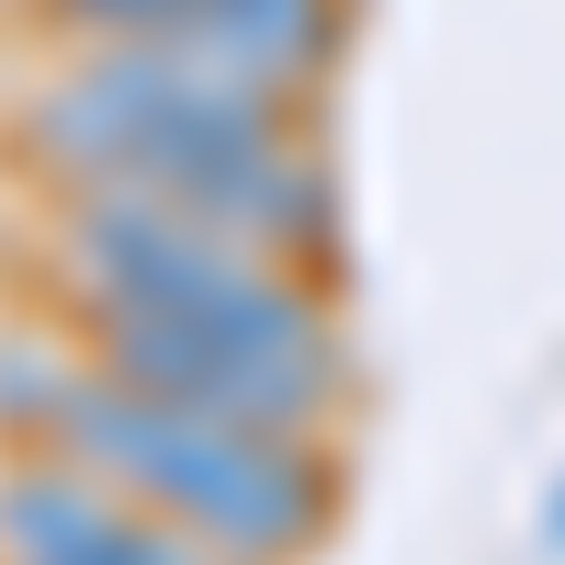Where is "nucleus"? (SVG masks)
Masks as SVG:
<instances>
[{
    "mask_svg": "<svg viewBox=\"0 0 565 565\" xmlns=\"http://www.w3.org/2000/svg\"><path fill=\"white\" fill-rule=\"evenodd\" d=\"M45 260H57L68 317H148V328H193V340H238V351L351 362L328 306H317V271L226 238L193 204L79 181L57 204V226H45Z\"/></svg>",
    "mask_w": 565,
    "mask_h": 565,
    "instance_id": "7ed1b4c3",
    "label": "nucleus"
},
{
    "mask_svg": "<svg viewBox=\"0 0 565 565\" xmlns=\"http://www.w3.org/2000/svg\"><path fill=\"white\" fill-rule=\"evenodd\" d=\"M532 543H543V565H565V476H554V498H543V521H532Z\"/></svg>",
    "mask_w": 565,
    "mask_h": 565,
    "instance_id": "0eeeda50",
    "label": "nucleus"
},
{
    "mask_svg": "<svg viewBox=\"0 0 565 565\" xmlns=\"http://www.w3.org/2000/svg\"><path fill=\"white\" fill-rule=\"evenodd\" d=\"M79 351L125 373L136 396L238 418V430H282V441H328V418L351 396V362H295V351H238V340H193V328H148V317H68Z\"/></svg>",
    "mask_w": 565,
    "mask_h": 565,
    "instance_id": "20e7f679",
    "label": "nucleus"
},
{
    "mask_svg": "<svg viewBox=\"0 0 565 565\" xmlns=\"http://www.w3.org/2000/svg\"><path fill=\"white\" fill-rule=\"evenodd\" d=\"M0 565H238V554L159 521L148 498L103 487L68 452H34L23 476H0Z\"/></svg>",
    "mask_w": 565,
    "mask_h": 565,
    "instance_id": "423d86ee",
    "label": "nucleus"
},
{
    "mask_svg": "<svg viewBox=\"0 0 565 565\" xmlns=\"http://www.w3.org/2000/svg\"><path fill=\"white\" fill-rule=\"evenodd\" d=\"M45 12L68 45H170L295 103H317V79L351 45V0H45Z\"/></svg>",
    "mask_w": 565,
    "mask_h": 565,
    "instance_id": "39448f33",
    "label": "nucleus"
},
{
    "mask_svg": "<svg viewBox=\"0 0 565 565\" xmlns=\"http://www.w3.org/2000/svg\"><path fill=\"white\" fill-rule=\"evenodd\" d=\"M0 430H34L45 452L90 463L103 487L148 498L159 521L226 543L238 565L306 554L328 521V441H282V430H238V418L136 396L90 351H68V362L0 351Z\"/></svg>",
    "mask_w": 565,
    "mask_h": 565,
    "instance_id": "f03ea898",
    "label": "nucleus"
},
{
    "mask_svg": "<svg viewBox=\"0 0 565 565\" xmlns=\"http://www.w3.org/2000/svg\"><path fill=\"white\" fill-rule=\"evenodd\" d=\"M23 159L57 193L103 181V193L193 204L204 226H226L271 260H306V271L351 249V193L328 170V148L306 136V103L238 79V68L170 57V45H79L34 90Z\"/></svg>",
    "mask_w": 565,
    "mask_h": 565,
    "instance_id": "f257e3e1",
    "label": "nucleus"
}]
</instances>
